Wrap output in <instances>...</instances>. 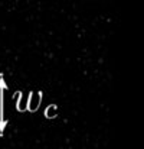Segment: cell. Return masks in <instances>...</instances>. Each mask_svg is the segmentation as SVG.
Instances as JSON below:
<instances>
[{
	"instance_id": "obj_1",
	"label": "cell",
	"mask_w": 144,
	"mask_h": 149,
	"mask_svg": "<svg viewBox=\"0 0 144 149\" xmlns=\"http://www.w3.org/2000/svg\"><path fill=\"white\" fill-rule=\"evenodd\" d=\"M56 111H58L56 106H55V104H50V106H49L48 109L45 110V114H46V117H50V119H52V117H55V116L58 114Z\"/></svg>"
}]
</instances>
